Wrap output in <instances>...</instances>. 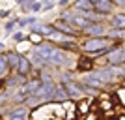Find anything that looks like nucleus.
Wrapping results in <instances>:
<instances>
[{
	"label": "nucleus",
	"instance_id": "obj_16",
	"mask_svg": "<svg viewBox=\"0 0 125 120\" xmlns=\"http://www.w3.org/2000/svg\"><path fill=\"white\" fill-rule=\"evenodd\" d=\"M10 69V66H8V60H6V56H2L0 54V75H6V71Z\"/></svg>",
	"mask_w": 125,
	"mask_h": 120
},
{
	"label": "nucleus",
	"instance_id": "obj_13",
	"mask_svg": "<svg viewBox=\"0 0 125 120\" xmlns=\"http://www.w3.org/2000/svg\"><path fill=\"white\" fill-rule=\"evenodd\" d=\"M56 26H58V30L65 32V34H69V36H75V30H73V26L65 25L63 21H56Z\"/></svg>",
	"mask_w": 125,
	"mask_h": 120
},
{
	"label": "nucleus",
	"instance_id": "obj_8",
	"mask_svg": "<svg viewBox=\"0 0 125 120\" xmlns=\"http://www.w3.org/2000/svg\"><path fill=\"white\" fill-rule=\"evenodd\" d=\"M6 60H8V66H10L11 69H17L19 60H21V54H17V53H8V54H6Z\"/></svg>",
	"mask_w": 125,
	"mask_h": 120
},
{
	"label": "nucleus",
	"instance_id": "obj_12",
	"mask_svg": "<svg viewBox=\"0 0 125 120\" xmlns=\"http://www.w3.org/2000/svg\"><path fill=\"white\" fill-rule=\"evenodd\" d=\"M26 116H28V109H15V111H11L10 115H8V118L21 120V118H26Z\"/></svg>",
	"mask_w": 125,
	"mask_h": 120
},
{
	"label": "nucleus",
	"instance_id": "obj_20",
	"mask_svg": "<svg viewBox=\"0 0 125 120\" xmlns=\"http://www.w3.org/2000/svg\"><path fill=\"white\" fill-rule=\"evenodd\" d=\"M110 36H112V38H121V30H112V32H110Z\"/></svg>",
	"mask_w": 125,
	"mask_h": 120
},
{
	"label": "nucleus",
	"instance_id": "obj_4",
	"mask_svg": "<svg viewBox=\"0 0 125 120\" xmlns=\"http://www.w3.org/2000/svg\"><path fill=\"white\" fill-rule=\"evenodd\" d=\"M106 58H108V62L112 64V66L123 64L125 62V51H123V49H112V51L106 54Z\"/></svg>",
	"mask_w": 125,
	"mask_h": 120
},
{
	"label": "nucleus",
	"instance_id": "obj_1",
	"mask_svg": "<svg viewBox=\"0 0 125 120\" xmlns=\"http://www.w3.org/2000/svg\"><path fill=\"white\" fill-rule=\"evenodd\" d=\"M110 40H106V38L103 36H92L90 40H86V41L82 43V49L84 51H88V53H103L108 49L110 45Z\"/></svg>",
	"mask_w": 125,
	"mask_h": 120
},
{
	"label": "nucleus",
	"instance_id": "obj_24",
	"mask_svg": "<svg viewBox=\"0 0 125 120\" xmlns=\"http://www.w3.org/2000/svg\"><path fill=\"white\" fill-rule=\"evenodd\" d=\"M90 2H92V4H94V6H95V4H97V0H90Z\"/></svg>",
	"mask_w": 125,
	"mask_h": 120
},
{
	"label": "nucleus",
	"instance_id": "obj_21",
	"mask_svg": "<svg viewBox=\"0 0 125 120\" xmlns=\"http://www.w3.org/2000/svg\"><path fill=\"white\" fill-rule=\"evenodd\" d=\"M52 6H54V4H52L51 0H49V2H45V6H43V11H47V10H51Z\"/></svg>",
	"mask_w": 125,
	"mask_h": 120
},
{
	"label": "nucleus",
	"instance_id": "obj_18",
	"mask_svg": "<svg viewBox=\"0 0 125 120\" xmlns=\"http://www.w3.org/2000/svg\"><path fill=\"white\" fill-rule=\"evenodd\" d=\"M88 109H90V103H88V101H82V103L78 105V111H80V113H86Z\"/></svg>",
	"mask_w": 125,
	"mask_h": 120
},
{
	"label": "nucleus",
	"instance_id": "obj_17",
	"mask_svg": "<svg viewBox=\"0 0 125 120\" xmlns=\"http://www.w3.org/2000/svg\"><path fill=\"white\" fill-rule=\"evenodd\" d=\"M36 23V17H28V19H22V21H19L17 25L19 26H26V25H34Z\"/></svg>",
	"mask_w": 125,
	"mask_h": 120
},
{
	"label": "nucleus",
	"instance_id": "obj_6",
	"mask_svg": "<svg viewBox=\"0 0 125 120\" xmlns=\"http://www.w3.org/2000/svg\"><path fill=\"white\" fill-rule=\"evenodd\" d=\"M75 8L80 10V11H84V13H90L92 10H95V6L92 4L90 0H77V2H75Z\"/></svg>",
	"mask_w": 125,
	"mask_h": 120
},
{
	"label": "nucleus",
	"instance_id": "obj_9",
	"mask_svg": "<svg viewBox=\"0 0 125 120\" xmlns=\"http://www.w3.org/2000/svg\"><path fill=\"white\" fill-rule=\"evenodd\" d=\"M84 30L88 32L90 36H103L104 34V28L101 25H95V23H92V25H90L88 28H84Z\"/></svg>",
	"mask_w": 125,
	"mask_h": 120
},
{
	"label": "nucleus",
	"instance_id": "obj_14",
	"mask_svg": "<svg viewBox=\"0 0 125 120\" xmlns=\"http://www.w3.org/2000/svg\"><path fill=\"white\" fill-rule=\"evenodd\" d=\"M112 25L118 26V28H125V15H123V13L114 15V17H112Z\"/></svg>",
	"mask_w": 125,
	"mask_h": 120
},
{
	"label": "nucleus",
	"instance_id": "obj_5",
	"mask_svg": "<svg viewBox=\"0 0 125 120\" xmlns=\"http://www.w3.org/2000/svg\"><path fill=\"white\" fill-rule=\"evenodd\" d=\"M54 51H56V49L51 47V45H39V47H36V53L41 58H45V60H51L52 54H54Z\"/></svg>",
	"mask_w": 125,
	"mask_h": 120
},
{
	"label": "nucleus",
	"instance_id": "obj_22",
	"mask_svg": "<svg viewBox=\"0 0 125 120\" xmlns=\"http://www.w3.org/2000/svg\"><path fill=\"white\" fill-rule=\"evenodd\" d=\"M112 4H120V6H125V0H112Z\"/></svg>",
	"mask_w": 125,
	"mask_h": 120
},
{
	"label": "nucleus",
	"instance_id": "obj_10",
	"mask_svg": "<svg viewBox=\"0 0 125 120\" xmlns=\"http://www.w3.org/2000/svg\"><path fill=\"white\" fill-rule=\"evenodd\" d=\"M112 0H97V4H95V8L99 11H104V13H108L110 10H112Z\"/></svg>",
	"mask_w": 125,
	"mask_h": 120
},
{
	"label": "nucleus",
	"instance_id": "obj_19",
	"mask_svg": "<svg viewBox=\"0 0 125 120\" xmlns=\"http://www.w3.org/2000/svg\"><path fill=\"white\" fill-rule=\"evenodd\" d=\"M15 26H17V21H10L8 25H6V30H8V32H11L13 28H15Z\"/></svg>",
	"mask_w": 125,
	"mask_h": 120
},
{
	"label": "nucleus",
	"instance_id": "obj_23",
	"mask_svg": "<svg viewBox=\"0 0 125 120\" xmlns=\"http://www.w3.org/2000/svg\"><path fill=\"white\" fill-rule=\"evenodd\" d=\"M15 40H17V41H21V40H24V36H22V34H15Z\"/></svg>",
	"mask_w": 125,
	"mask_h": 120
},
{
	"label": "nucleus",
	"instance_id": "obj_11",
	"mask_svg": "<svg viewBox=\"0 0 125 120\" xmlns=\"http://www.w3.org/2000/svg\"><path fill=\"white\" fill-rule=\"evenodd\" d=\"M34 30H36L37 34H41V36H51V34L56 30V28H54L52 25H41V26H36Z\"/></svg>",
	"mask_w": 125,
	"mask_h": 120
},
{
	"label": "nucleus",
	"instance_id": "obj_3",
	"mask_svg": "<svg viewBox=\"0 0 125 120\" xmlns=\"http://www.w3.org/2000/svg\"><path fill=\"white\" fill-rule=\"evenodd\" d=\"M54 88H56V86H54V83H52L51 79H45L43 84H39V88H37L34 94L39 99H51L52 96H54Z\"/></svg>",
	"mask_w": 125,
	"mask_h": 120
},
{
	"label": "nucleus",
	"instance_id": "obj_7",
	"mask_svg": "<svg viewBox=\"0 0 125 120\" xmlns=\"http://www.w3.org/2000/svg\"><path fill=\"white\" fill-rule=\"evenodd\" d=\"M17 71H19V75H28V71H30V62H28V58L21 56V60H19V66H17Z\"/></svg>",
	"mask_w": 125,
	"mask_h": 120
},
{
	"label": "nucleus",
	"instance_id": "obj_2",
	"mask_svg": "<svg viewBox=\"0 0 125 120\" xmlns=\"http://www.w3.org/2000/svg\"><path fill=\"white\" fill-rule=\"evenodd\" d=\"M63 21H67L71 26H77V28H88L92 25V19L88 17V13H73V15H65Z\"/></svg>",
	"mask_w": 125,
	"mask_h": 120
},
{
	"label": "nucleus",
	"instance_id": "obj_15",
	"mask_svg": "<svg viewBox=\"0 0 125 120\" xmlns=\"http://www.w3.org/2000/svg\"><path fill=\"white\" fill-rule=\"evenodd\" d=\"M77 86L75 84H67V96H71V98H78V96L82 94V90H75Z\"/></svg>",
	"mask_w": 125,
	"mask_h": 120
}]
</instances>
